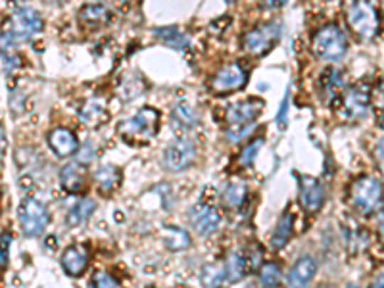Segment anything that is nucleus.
Wrapping results in <instances>:
<instances>
[{
    "mask_svg": "<svg viewBox=\"0 0 384 288\" xmlns=\"http://www.w3.org/2000/svg\"><path fill=\"white\" fill-rule=\"evenodd\" d=\"M164 242L169 250H185L191 244V237L183 229L177 227H166L164 229Z\"/></svg>",
    "mask_w": 384,
    "mask_h": 288,
    "instance_id": "cd10ccee",
    "label": "nucleus"
},
{
    "mask_svg": "<svg viewBox=\"0 0 384 288\" xmlns=\"http://www.w3.org/2000/svg\"><path fill=\"white\" fill-rule=\"evenodd\" d=\"M92 158H95V152H92V148L87 146V150H85V148H81V150H79L77 161H79V164L83 166V164H89V161L92 160Z\"/></svg>",
    "mask_w": 384,
    "mask_h": 288,
    "instance_id": "c9c22d12",
    "label": "nucleus"
},
{
    "mask_svg": "<svg viewBox=\"0 0 384 288\" xmlns=\"http://www.w3.org/2000/svg\"><path fill=\"white\" fill-rule=\"evenodd\" d=\"M188 215H191V225L194 230L202 237L215 233L221 225V213L210 202H198L196 206H192Z\"/></svg>",
    "mask_w": 384,
    "mask_h": 288,
    "instance_id": "9d476101",
    "label": "nucleus"
},
{
    "mask_svg": "<svg viewBox=\"0 0 384 288\" xmlns=\"http://www.w3.org/2000/svg\"><path fill=\"white\" fill-rule=\"evenodd\" d=\"M262 139H256V142H250L248 146L244 148V152L240 154V164H242V166H250V164L254 161V158H256L257 150L262 148Z\"/></svg>",
    "mask_w": 384,
    "mask_h": 288,
    "instance_id": "2f4dec72",
    "label": "nucleus"
},
{
    "mask_svg": "<svg viewBox=\"0 0 384 288\" xmlns=\"http://www.w3.org/2000/svg\"><path fill=\"white\" fill-rule=\"evenodd\" d=\"M350 200L358 213L369 218L383 206V185L377 177H361L352 185Z\"/></svg>",
    "mask_w": 384,
    "mask_h": 288,
    "instance_id": "7ed1b4c3",
    "label": "nucleus"
},
{
    "mask_svg": "<svg viewBox=\"0 0 384 288\" xmlns=\"http://www.w3.org/2000/svg\"><path fill=\"white\" fill-rule=\"evenodd\" d=\"M92 288H122V284L115 277H112L106 271H100L92 279Z\"/></svg>",
    "mask_w": 384,
    "mask_h": 288,
    "instance_id": "7c9ffc66",
    "label": "nucleus"
},
{
    "mask_svg": "<svg viewBox=\"0 0 384 288\" xmlns=\"http://www.w3.org/2000/svg\"><path fill=\"white\" fill-rule=\"evenodd\" d=\"M96 185L102 192L114 191L122 183V171L115 166H102L98 171L95 173Z\"/></svg>",
    "mask_w": 384,
    "mask_h": 288,
    "instance_id": "4be33fe9",
    "label": "nucleus"
},
{
    "mask_svg": "<svg viewBox=\"0 0 384 288\" xmlns=\"http://www.w3.org/2000/svg\"><path fill=\"white\" fill-rule=\"evenodd\" d=\"M194 160V142L191 139H179L166 150L164 166L169 171H183Z\"/></svg>",
    "mask_w": 384,
    "mask_h": 288,
    "instance_id": "9b49d317",
    "label": "nucleus"
},
{
    "mask_svg": "<svg viewBox=\"0 0 384 288\" xmlns=\"http://www.w3.org/2000/svg\"><path fill=\"white\" fill-rule=\"evenodd\" d=\"M256 127L254 123L252 125H242V127H229L227 129V139H229L230 142H238L242 141L246 134H250V131Z\"/></svg>",
    "mask_w": 384,
    "mask_h": 288,
    "instance_id": "473e14b6",
    "label": "nucleus"
},
{
    "mask_svg": "<svg viewBox=\"0 0 384 288\" xmlns=\"http://www.w3.org/2000/svg\"><path fill=\"white\" fill-rule=\"evenodd\" d=\"M292 235V215L290 213H282V218L279 219L273 237H271V246L275 250L282 248L288 242V238Z\"/></svg>",
    "mask_w": 384,
    "mask_h": 288,
    "instance_id": "a878e982",
    "label": "nucleus"
},
{
    "mask_svg": "<svg viewBox=\"0 0 384 288\" xmlns=\"http://www.w3.org/2000/svg\"><path fill=\"white\" fill-rule=\"evenodd\" d=\"M244 198H246V185L242 181H230L221 192V202L227 208H238L244 202Z\"/></svg>",
    "mask_w": 384,
    "mask_h": 288,
    "instance_id": "b1692460",
    "label": "nucleus"
},
{
    "mask_svg": "<svg viewBox=\"0 0 384 288\" xmlns=\"http://www.w3.org/2000/svg\"><path fill=\"white\" fill-rule=\"evenodd\" d=\"M281 281V269L275 263H265L260 271V282L263 288H275Z\"/></svg>",
    "mask_w": 384,
    "mask_h": 288,
    "instance_id": "c756f323",
    "label": "nucleus"
},
{
    "mask_svg": "<svg viewBox=\"0 0 384 288\" xmlns=\"http://www.w3.org/2000/svg\"><path fill=\"white\" fill-rule=\"evenodd\" d=\"M79 16H81V21L85 26H102V23L110 21L112 12L104 4H87V6L81 8Z\"/></svg>",
    "mask_w": 384,
    "mask_h": 288,
    "instance_id": "412c9836",
    "label": "nucleus"
},
{
    "mask_svg": "<svg viewBox=\"0 0 384 288\" xmlns=\"http://www.w3.org/2000/svg\"><path fill=\"white\" fill-rule=\"evenodd\" d=\"M317 273V262L311 256H302L288 271V288H306Z\"/></svg>",
    "mask_w": 384,
    "mask_h": 288,
    "instance_id": "4468645a",
    "label": "nucleus"
},
{
    "mask_svg": "<svg viewBox=\"0 0 384 288\" xmlns=\"http://www.w3.org/2000/svg\"><path fill=\"white\" fill-rule=\"evenodd\" d=\"M371 92L367 85H353L340 96V110L348 119H359L369 110Z\"/></svg>",
    "mask_w": 384,
    "mask_h": 288,
    "instance_id": "1a4fd4ad",
    "label": "nucleus"
},
{
    "mask_svg": "<svg viewBox=\"0 0 384 288\" xmlns=\"http://www.w3.org/2000/svg\"><path fill=\"white\" fill-rule=\"evenodd\" d=\"M373 288H384V271H380V273L375 277V281H373Z\"/></svg>",
    "mask_w": 384,
    "mask_h": 288,
    "instance_id": "ea45409f",
    "label": "nucleus"
},
{
    "mask_svg": "<svg viewBox=\"0 0 384 288\" xmlns=\"http://www.w3.org/2000/svg\"><path fill=\"white\" fill-rule=\"evenodd\" d=\"M225 277V265H219V263H211V265H206L204 271H202V282L204 287L215 288L223 282Z\"/></svg>",
    "mask_w": 384,
    "mask_h": 288,
    "instance_id": "c85d7f7f",
    "label": "nucleus"
},
{
    "mask_svg": "<svg viewBox=\"0 0 384 288\" xmlns=\"http://www.w3.org/2000/svg\"><path fill=\"white\" fill-rule=\"evenodd\" d=\"M287 112H288V90L287 95H284V100H282L281 104V112H279V115H277V122H279V125H284V122H287Z\"/></svg>",
    "mask_w": 384,
    "mask_h": 288,
    "instance_id": "4c0bfd02",
    "label": "nucleus"
},
{
    "mask_svg": "<svg viewBox=\"0 0 384 288\" xmlns=\"http://www.w3.org/2000/svg\"><path fill=\"white\" fill-rule=\"evenodd\" d=\"M95 208L96 204L90 198L81 200V202H77L75 206H71L65 221H68V225H71V227H77V225L85 223V221L90 218V213L95 211Z\"/></svg>",
    "mask_w": 384,
    "mask_h": 288,
    "instance_id": "393cba45",
    "label": "nucleus"
},
{
    "mask_svg": "<svg viewBox=\"0 0 384 288\" xmlns=\"http://www.w3.org/2000/svg\"><path fill=\"white\" fill-rule=\"evenodd\" d=\"M246 271H248V267H246L244 254H230L229 260L225 262V277H227V281L235 282L238 279H242Z\"/></svg>",
    "mask_w": 384,
    "mask_h": 288,
    "instance_id": "bb28decb",
    "label": "nucleus"
},
{
    "mask_svg": "<svg viewBox=\"0 0 384 288\" xmlns=\"http://www.w3.org/2000/svg\"><path fill=\"white\" fill-rule=\"evenodd\" d=\"M300 202L302 206H304L307 211H311V213L321 210V206L325 202V191H323L319 181L314 179V177H307V175H302Z\"/></svg>",
    "mask_w": 384,
    "mask_h": 288,
    "instance_id": "ddd939ff",
    "label": "nucleus"
},
{
    "mask_svg": "<svg viewBox=\"0 0 384 288\" xmlns=\"http://www.w3.org/2000/svg\"><path fill=\"white\" fill-rule=\"evenodd\" d=\"M6 146V134H4V129L0 127V152Z\"/></svg>",
    "mask_w": 384,
    "mask_h": 288,
    "instance_id": "a19ab883",
    "label": "nucleus"
},
{
    "mask_svg": "<svg viewBox=\"0 0 384 288\" xmlns=\"http://www.w3.org/2000/svg\"><path fill=\"white\" fill-rule=\"evenodd\" d=\"M346 288H358V287H352V284H350V287H346Z\"/></svg>",
    "mask_w": 384,
    "mask_h": 288,
    "instance_id": "37998d69",
    "label": "nucleus"
},
{
    "mask_svg": "<svg viewBox=\"0 0 384 288\" xmlns=\"http://www.w3.org/2000/svg\"><path fill=\"white\" fill-rule=\"evenodd\" d=\"M281 23H263V26L254 27L252 31L246 33L242 45L244 50H248L254 56H262L267 50L273 48L279 37H281Z\"/></svg>",
    "mask_w": 384,
    "mask_h": 288,
    "instance_id": "0eeeda50",
    "label": "nucleus"
},
{
    "mask_svg": "<svg viewBox=\"0 0 384 288\" xmlns=\"http://www.w3.org/2000/svg\"><path fill=\"white\" fill-rule=\"evenodd\" d=\"M41 29H43V18L38 16L37 10L29 6H16V10L4 21V33H2L4 46L2 48L12 50L14 45L27 41Z\"/></svg>",
    "mask_w": 384,
    "mask_h": 288,
    "instance_id": "f257e3e1",
    "label": "nucleus"
},
{
    "mask_svg": "<svg viewBox=\"0 0 384 288\" xmlns=\"http://www.w3.org/2000/svg\"><path fill=\"white\" fill-rule=\"evenodd\" d=\"M48 144H50L52 152L56 154L58 158H68V156H71L73 152H77V148H79L75 133L64 127L50 131V134H48Z\"/></svg>",
    "mask_w": 384,
    "mask_h": 288,
    "instance_id": "2eb2a0df",
    "label": "nucleus"
},
{
    "mask_svg": "<svg viewBox=\"0 0 384 288\" xmlns=\"http://www.w3.org/2000/svg\"><path fill=\"white\" fill-rule=\"evenodd\" d=\"M375 156H377L378 167H380V171H383V175H384V139L378 141L377 148H375Z\"/></svg>",
    "mask_w": 384,
    "mask_h": 288,
    "instance_id": "e433bc0d",
    "label": "nucleus"
},
{
    "mask_svg": "<svg viewBox=\"0 0 384 288\" xmlns=\"http://www.w3.org/2000/svg\"><path fill=\"white\" fill-rule=\"evenodd\" d=\"M321 89L325 96H338V92L344 89V75L342 71L334 70V68H326L321 75Z\"/></svg>",
    "mask_w": 384,
    "mask_h": 288,
    "instance_id": "5701e85b",
    "label": "nucleus"
},
{
    "mask_svg": "<svg viewBox=\"0 0 384 288\" xmlns=\"http://www.w3.org/2000/svg\"><path fill=\"white\" fill-rule=\"evenodd\" d=\"M321 288H334V287H321Z\"/></svg>",
    "mask_w": 384,
    "mask_h": 288,
    "instance_id": "c03bdc74",
    "label": "nucleus"
},
{
    "mask_svg": "<svg viewBox=\"0 0 384 288\" xmlns=\"http://www.w3.org/2000/svg\"><path fill=\"white\" fill-rule=\"evenodd\" d=\"M171 119L173 127L185 131V129L196 127V123H198V114H196V110L192 108L186 100H181V102H177L173 106Z\"/></svg>",
    "mask_w": 384,
    "mask_h": 288,
    "instance_id": "6ab92c4d",
    "label": "nucleus"
},
{
    "mask_svg": "<svg viewBox=\"0 0 384 288\" xmlns=\"http://www.w3.org/2000/svg\"><path fill=\"white\" fill-rule=\"evenodd\" d=\"M60 181H62V186H64L65 191H83L85 181H87V171H85V167L79 161H73V164H68V166L62 167Z\"/></svg>",
    "mask_w": 384,
    "mask_h": 288,
    "instance_id": "f3484780",
    "label": "nucleus"
},
{
    "mask_svg": "<svg viewBox=\"0 0 384 288\" xmlns=\"http://www.w3.org/2000/svg\"><path fill=\"white\" fill-rule=\"evenodd\" d=\"M346 19H348V26L356 35L361 38H371L377 35L378 18L377 8L373 6L371 2H352L346 6Z\"/></svg>",
    "mask_w": 384,
    "mask_h": 288,
    "instance_id": "20e7f679",
    "label": "nucleus"
},
{
    "mask_svg": "<svg viewBox=\"0 0 384 288\" xmlns=\"http://www.w3.org/2000/svg\"><path fill=\"white\" fill-rule=\"evenodd\" d=\"M89 263V254L83 246H71L64 252L62 256V267L70 277L83 275V271L87 269Z\"/></svg>",
    "mask_w": 384,
    "mask_h": 288,
    "instance_id": "dca6fc26",
    "label": "nucleus"
},
{
    "mask_svg": "<svg viewBox=\"0 0 384 288\" xmlns=\"http://www.w3.org/2000/svg\"><path fill=\"white\" fill-rule=\"evenodd\" d=\"M378 230H380V237L384 238V215L380 218V223H378Z\"/></svg>",
    "mask_w": 384,
    "mask_h": 288,
    "instance_id": "79ce46f5",
    "label": "nucleus"
},
{
    "mask_svg": "<svg viewBox=\"0 0 384 288\" xmlns=\"http://www.w3.org/2000/svg\"><path fill=\"white\" fill-rule=\"evenodd\" d=\"M154 35L169 48H175V50L188 48V37H185L177 27H158V29H154Z\"/></svg>",
    "mask_w": 384,
    "mask_h": 288,
    "instance_id": "aec40b11",
    "label": "nucleus"
},
{
    "mask_svg": "<svg viewBox=\"0 0 384 288\" xmlns=\"http://www.w3.org/2000/svg\"><path fill=\"white\" fill-rule=\"evenodd\" d=\"M18 218L26 237H38L50 221V215H48L45 204L35 198H26L19 204Z\"/></svg>",
    "mask_w": 384,
    "mask_h": 288,
    "instance_id": "423d86ee",
    "label": "nucleus"
},
{
    "mask_svg": "<svg viewBox=\"0 0 384 288\" xmlns=\"http://www.w3.org/2000/svg\"><path fill=\"white\" fill-rule=\"evenodd\" d=\"M244 260H246V267L248 271H256L260 267V262H262V250L254 248L250 250L248 254H244Z\"/></svg>",
    "mask_w": 384,
    "mask_h": 288,
    "instance_id": "72a5a7b5",
    "label": "nucleus"
},
{
    "mask_svg": "<svg viewBox=\"0 0 384 288\" xmlns=\"http://www.w3.org/2000/svg\"><path fill=\"white\" fill-rule=\"evenodd\" d=\"M79 117H81V122H83L85 125H89V127H100V125L108 122V110H106V106H104L100 98H92V100H89V102L81 108Z\"/></svg>",
    "mask_w": 384,
    "mask_h": 288,
    "instance_id": "a211bd4d",
    "label": "nucleus"
},
{
    "mask_svg": "<svg viewBox=\"0 0 384 288\" xmlns=\"http://www.w3.org/2000/svg\"><path fill=\"white\" fill-rule=\"evenodd\" d=\"M248 79V73L244 71L242 65L238 64H227L221 70L211 77L210 89L215 95H227V92H235V90L242 89Z\"/></svg>",
    "mask_w": 384,
    "mask_h": 288,
    "instance_id": "6e6552de",
    "label": "nucleus"
},
{
    "mask_svg": "<svg viewBox=\"0 0 384 288\" xmlns=\"http://www.w3.org/2000/svg\"><path fill=\"white\" fill-rule=\"evenodd\" d=\"M263 100L260 98H250V100H244V102L233 104L229 110H227V115L225 119L229 123V127H242V125H252L257 115L262 114Z\"/></svg>",
    "mask_w": 384,
    "mask_h": 288,
    "instance_id": "f8f14e48",
    "label": "nucleus"
},
{
    "mask_svg": "<svg viewBox=\"0 0 384 288\" xmlns=\"http://www.w3.org/2000/svg\"><path fill=\"white\" fill-rule=\"evenodd\" d=\"M160 114L154 108H141L133 117L119 123L117 134L127 142H146L158 133Z\"/></svg>",
    "mask_w": 384,
    "mask_h": 288,
    "instance_id": "f03ea898",
    "label": "nucleus"
},
{
    "mask_svg": "<svg viewBox=\"0 0 384 288\" xmlns=\"http://www.w3.org/2000/svg\"><path fill=\"white\" fill-rule=\"evenodd\" d=\"M377 98H378V104H380V108H383L384 112V79L378 83V89H377Z\"/></svg>",
    "mask_w": 384,
    "mask_h": 288,
    "instance_id": "58836bf2",
    "label": "nucleus"
},
{
    "mask_svg": "<svg viewBox=\"0 0 384 288\" xmlns=\"http://www.w3.org/2000/svg\"><path fill=\"white\" fill-rule=\"evenodd\" d=\"M10 242H12V237H10L8 233H2V235H0V265H6L8 263Z\"/></svg>",
    "mask_w": 384,
    "mask_h": 288,
    "instance_id": "f704fd0d",
    "label": "nucleus"
},
{
    "mask_svg": "<svg viewBox=\"0 0 384 288\" xmlns=\"http://www.w3.org/2000/svg\"><path fill=\"white\" fill-rule=\"evenodd\" d=\"M311 48H314L315 56L323 58V60H338V58L344 56L348 41H346V35L338 26L329 23L315 33Z\"/></svg>",
    "mask_w": 384,
    "mask_h": 288,
    "instance_id": "39448f33",
    "label": "nucleus"
}]
</instances>
